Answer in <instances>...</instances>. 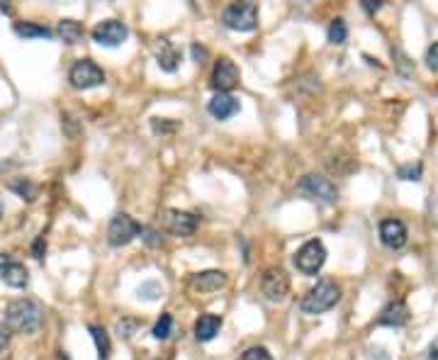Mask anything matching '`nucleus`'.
<instances>
[{
  "instance_id": "10",
  "label": "nucleus",
  "mask_w": 438,
  "mask_h": 360,
  "mask_svg": "<svg viewBox=\"0 0 438 360\" xmlns=\"http://www.w3.org/2000/svg\"><path fill=\"white\" fill-rule=\"evenodd\" d=\"M129 37V29L120 20H105L93 27V42L103 46H120Z\"/></svg>"
},
{
  "instance_id": "31",
  "label": "nucleus",
  "mask_w": 438,
  "mask_h": 360,
  "mask_svg": "<svg viewBox=\"0 0 438 360\" xmlns=\"http://www.w3.org/2000/svg\"><path fill=\"white\" fill-rule=\"evenodd\" d=\"M32 253H34V258H37V261L44 258V253H46V239H44V236H37V239H34Z\"/></svg>"
},
{
  "instance_id": "23",
  "label": "nucleus",
  "mask_w": 438,
  "mask_h": 360,
  "mask_svg": "<svg viewBox=\"0 0 438 360\" xmlns=\"http://www.w3.org/2000/svg\"><path fill=\"white\" fill-rule=\"evenodd\" d=\"M348 39V27H346V22L341 20H334L329 25V42L331 44H343Z\"/></svg>"
},
{
  "instance_id": "30",
  "label": "nucleus",
  "mask_w": 438,
  "mask_h": 360,
  "mask_svg": "<svg viewBox=\"0 0 438 360\" xmlns=\"http://www.w3.org/2000/svg\"><path fill=\"white\" fill-rule=\"evenodd\" d=\"M426 66H429L431 71H434V73H438V42H434L429 46V49H426Z\"/></svg>"
},
{
  "instance_id": "20",
  "label": "nucleus",
  "mask_w": 438,
  "mask_h": 360,
  "mask_svg": "<svg viewBox=\"0 0 438 360\" xmlns=\"http://www.w3.org/2000/svg\"><path fill=\"white\" fill-rule=\"evenodd\" d=\"M58 37L66 44H78L83 39V25L76 20H61L58 22Z\"/></svg>"
},
{
  "instance_id": "28",
  "label": "nucleus",
  "mask_w": 438,
  "mask_h": 360,
  "mask_svg": "<svg viewBox=\"0 0 438 360\" xmlns=\"http://www.w3.org/2000/svg\"><path fill=\"white\" fill-rule=\"evenodd\" d=\"M161 292H163V287L158 285V282H144V285L139 287V297H144V299H156Z\"/></svg>"
},
{
  "instance_id": "8",
  "label": "nucleus",
  "mask_w": 438,
  "mask_h": 360,
  "mask_svg": "<svg viewBox=\"0 0 438 360\" xmlns=\"http://www.w3.org/2000/svg\"><path fill=\"white\" fill-rule=\"evenodd\" d=\"M260 292L265 294V299L270 302H282L290 292V275L282 268H268L260 275Z\"/></svg>"
},
{
  "instance_id": "17",
  "label": "nucleus",
  "mask_w": 438,
  "mask_h": 360,
  "mask_svg": "<svg viewBox=\"0 0 438 360\" xmlns=\"http://www.w3.org/2000/svg\"><path fill=\"white\" fill-rule=\"evenodd\" d=\"M219 329H222V317L203 314V317L198 319V322H195V339L203 341V344H207V341H212L219 334Z\"/></svg>"
},
{
  "instance_id": "9",
  "label": "nucleus",
  "mask_w": 438,
  "mask_h": 360,
  "mask_svg": "<svg viewBox=\"0 0 438 360\" xmlns=\"http://www.w3.org/2000/svg\"><path fill=\"white\" fill-rule=\"evenodd\" d=\"M300 190L307 195V197L312 200H319V202L324 205H334L336 200H339V190H336V185L331 182L329 178H322V175H305V178L300 180Z\"/></svg>"
},
{
  "instance_id": "32",
  "label": "nucleus",
  "mask_w": 438,
  "mask_h": 360,
  "mask_svg": "<svg viewBox=\"0 0 438 360\" xmlns=\"http://www.w3.org/2000/svg\"><path fill=\"white\" fill-rule=\"evenodd\" d=\"M141 239H144L149 246H158V244H161V234H156L153 229H146V227H144V232H141Z\"/></svg>"
},
{
  "instance_id": "14",
  "label": "nucleus",
  "mask_w": 438,
  "mask_h": 360,
  "mask_svg": "<svg viewBox=\"0 0 438 360\" xmlns=\"http://www.w3.org/2000/svg\"><path fill=\"white\" fill-rule=\"evenodd\" d=\"M153 54H156L158 66H161L163 71H168V73H173V71L178 68V63H180V51L175 49L170 39L158 37L156 42H153Z\"/></svg>"
},
{
  "instance_id": "22",
  "label": "nucleus",
  "mask_w": 438,
  "mask_h": 360,
  "mask_svg": "<svg viewBox=\"0 0 438 360\" xmlns=\"http://www.w3.org/2000/svg\"><path fill=\"white\" fill-rule=\"evenodd\" d=\"M153 339L158 341H165L170 334H173V317L170 314H161V319L156 322V326H153Z\"/></svg>"
},
{
  "instance_id": "6",
  "label": "nucleus",
  "mask_w": 438,
  "mask_h": 360,
  "mask_svg": "<svg viewBox=\"0 0 438 360\" xmlns=\"http://www.w3.org/2000/svg\"><path fill=\"white\" fill-rule=\"evenodd\" d=\"M141 232H144V227H141L139 222H134L129 215H124V212H120V215L112 217L110 227H108V241L110 246H127L129 241H134L137 236H141Z\"/></svg>"
},
{
  "instance_id": "4",
  "label": "nucleus",
  "mask_w": 438,
  "mask_h": 360,
  "mask_svg": "<svg viewBox=\"0 0 438 360\" xmlns=\"http://www.w3.org/2000/svg\"><path fill=\"white\" fill-rule=\"evenodd\" d=\"M222 22L234 32H251L258 25L256 3H234L222 13Z\"/></svg>"
},
{
  "instance_id": "38",
  "label": "nucleus",
  "mask_w": 438,
  "mask_h": 360,
  "mask_svg": "<svg viewBox=\"0 0 438 360\" xmlns=\"http://www.w3.org/2000/svg\"><path fill=\"white\" fill-rule=\"evenodd\" d=\"M13 263V256H10V253H0V270L5 268V265H10Z\"/></svg>"
},
{
  "instance_id": "34",
  "label": "nucleus",
  "mask_w": 438,
  "mask_h": 360,
  "mask_svg": "<svg viewBox=\"0 0 438 360\" xmlns=\"http://www.w3.org/2000/svg\"><path fill=\"white\" fill-rule=\"evenodd\" d=\"M10 334H13V331H10V329L5 326V324H0V353H3L5 348H8V344H10Z\"/></svg>"
},
{
  "instance_id": "12",
  "label": "nucleus",
  "mask_w": 438,
  "mask_h": 360,
  "mask_svg": "<svg viewBox=\"0 0 438 360\" xmlns=\"http://www.w3.org/2000/svg\"><path fill=\"white\" fill-rule=\"evenodd\" d=\"M407 239H409V232H407V224L402 220L389 217V220L380 222V241L387 249H392V251L402 249V246L407 244Z\"/></svg>"
},
{
  "instance_id": "40",
  "label": "nucleus",
  "mask_w": 438,
  "mask_h": 360,
  "mask_svg": "<svg viewBox=\"0 0 438 360\" xmlns=\"http://www.w3.org/2000/svg\"><path fill=\"white\" fill-rule=\"evenodd\" d=\"M0 217H3V202H0Z\"/></svg>"
},
{
  "instance_id": "19",
  "label": "nucleus",
  "mask_w": 438,
  "mask_h": 360,
  "mask_svg": "<svg viewBox=\"0 0 438 360\" xmlns=\"http://www.w3.org/2000/svg\"><path fill=\"white\" fill-rule=\"evenodd\" d=\"M88 331H91L93 341H96V346H98V360H108L110 353H112V344H110L108 331H105L103 326H98V324H91Z\"/></svg>"
},
{
  "instance_id": "26",
  "label": "nucleus",
  "mask_w": 438,
  "mask_h": 360,
  "mask_svg": "<svg viewBox=\"0 0 438 360\" xmlns=\"http://www.w3.org/2000/svg\"><path fill=\"white\" fill-rule=\"evenodd\" d=\"M392 56H397L399 61H397V66H399V73L404 76V78H409V76L414 73V63H412V58L404 54V51H399V49H392Z\"/></svg>"
},
{
  "instance_id": "11",
  "label": "nucleus",
  "mask_w": 438,
  "mask_h": 360,
  "mask_svg": "<svg viewBox=\"0 0 438 360\" xmlns=\"http://www.w3.org/2000/svg\"><path fill=\"white\" fill-rule=\"evenodd\" d=\"M236 83H239V68H236L232 58L222 56L215 63V71H212V88L217 93H229L232 88H236Z\"/></svg>"
},
{
  "instance_id": "2",
  "label": "nucleus",
  "mask_w": 438,
  "mask_h": 360,
  "mask_svg": "<svg viewBox=\"0 0 438 360\" xmlns=\"http://www.w3.org/2000/svg\"><path fill=\"white\" fill-rule=\"evenodd\" d=\"M339 299H341V287L336 285L334 280L324 277V280H319L317 285L302 297L300 307L305 314H324V312L334 309V307L339 304Z\"/></svg>"
},
{
  "instance_id": "16",
  "label": "nucleus",
  "mask_w": 438,
  "mask_h": 360,
  "mask_svg": "<svg viewBox=\"0 0 438 360\" xmlns=\"http://www.w3.org/2000/svg\"><path fill=\"white\" fill-rule=\"evenodd\" d=\"M409 322V307H407L404 299H394V302H389L384 309L380 312V317H377V324L380 326H404V324Z\"/></svg>"
},
{
  "instance_id": "36",
  "label": "nucleus",
  "mask_w": 438,
  "mask_h": 360,
  "mask_svg": "<svg viewBox=\"0 0 438 360\" xmlns=\"http://www.w3.org/2000/svg\"><path fill=\"white\" fill-rule=\"evenodd\" d=\"M193 56H195V61H200V58L207 56V49H203V46L195 44V46H193Z\"/></svg>"
},
{
  "instance_id": "24",
  "label": "nucleus",
  "mask_w": 438,
  "mask_h": 360,
  "mask_svg": "<svg viewBox=\"0 0 438 360\" xmlns=\"http://www.w3.org/2000/svg\"><path fill=\"white\" fill-rule=\"evenodd\" d=\"M10 190L20 195L22 200H27V202H32L34 200V192H37V187H34V182H29L25 178H20V180H13L10 182Z\"/></svg>"
},
{
  "instance_id": "25",
  "label": "nucleus",
  "mask_w": 438,
  "mask_h": 360,
  "mask_svg": "<svg viewBox=\"0 0 438 360\" xmlns=\"http://www.w3.org/2000/svg\"><path fill=\"white\" fill-rule=\"evenodd\" d=\"M422 163H407L397 168V175L402 180H422Z\"/></svg>"
},
{
  "instance_id": "33",
  "label": "nucleus",
  "mask_w": 438,
  "mask_h": 360,
  "mask_svg": "<svg viewBox=\"0 0 438 360\" xmlns=\"http://www.w3.org/2000/svg\"><path fill=\"white\" fill-rule=\"evenodd\" d=\"M360 8H363L368 15H375L377 10L382 8V3H380V0H363V3H360Z\"/></svg>"
},
{
  "instance_id": "39",
  "label": "nucleus",
  "mask_w": 438,
  "mask_h": 360,
  "mask_svg": "<svg viewBox=\"0 0 438 360\" xmlns=\"http://www.w3.org/2000/svg\"><path fill=\"white\" fill-rule=\"evenodd\" d=\"M56 360H71V358H68V356H66V353H63V351H58V353H56Z\"/></svg>"
},
{
  "instance_id": "13",
  "label": "nucleus",
  "mask_w": 438,
  "mask_h": 360,
  "mask_svg": "<svg viewBox=\"0 0 438 360\" xmlns=\"http://www.w3.org/2000/svg\"><path fill=\"white\" fill-rule=\"evenodd\" d=\"M239 110H241V103L232 96V93H217V96L207 103V112H210V115L219 122L234 117Z\"/></svg>"
},
{
  "instance_id": "3",
  "label": "nucleus",
  "mask_w": 438,
  "mask_h": 360,
  "mask_svg": "<svg viewBox=\"0 0 438 360\" xmlns=\"http://www.w3.org/2000/svg\"><path fill=\"white\" fill-rule=\"evenodd\" d=\"M292 263L302 275L312 277L324 268V263H327V249H324V244L319 239H310L307 244H302L297 249V253L292 256Z\"/></svg>"
},
{
  "instance_id": "7",
  "label": "nucleus",
  "mask_w": 438,
  "mask_h": 360,
  "mask_svg": "<svg viewBox=\"0 0 438 360\" xmlns=\"http://www.w3.org/2000/svg\"><path fill=\"white\" fill-rule=\"evenodd\" d=\"M161 220V227L165 229L168 234L173 236H193L195 229H198V217L193 212H183V210H161L158 215Z\"/></svg>"
},
{
  "instance_id": "29",
  "label": "nucleus",
  "mask_w": 438,
  "mask_h": 360,
  "mask_svg": "<svg viewBox=\"0 0 438 360\" xmlns=\"http://www.w3.org/2000/svg\"><path fill=\"white\" fill-rule=\"evenodd\" d=\"M151 129L156 134H170V132H175L178 129V122H165V120H151Z\"/></svg>"
},
{
  "instance_id": "18",
  "label": "nucleus",
  "mask_w": 438,
  "mask_h": 360,
  "mask_svg": "<svg viewBox=\"0 0 438 360\" xmlns=\"http://www.w3.org/2000/svg\"><path fill=\"white\" fill-rule=\"evenodd\" d=\"M0 277H3L5 285L15 287V290H22V287H27V282H29L27 268L22 263H17V261H13L10 265H5V268L0 270Z\"/></svg>"
},
{
  "instance_id": "15",
  "label": "nucleus",
  "mask_w": 438,
  "mask_h": 360,
  "mask_svg": "<svg viewBox=\"0 0 438 360\" xmlns=\"http://www.w3.org/2000/svg\"><path fill=\"white\" fill-rule=\"evenodd\" d=\"M227 285V273L222 270H203L190 277V287L195 292H217Z\"/></svg>"
},
{
  "instance_id": "5",
  "label": "nucleus",
  "mask_w": 438,
  "mask_h": 360,
  "mask_svg": "<svg viewBox=\"0 0 438 360\" xmlns=\"http://www.w3.org/2000/svg\"><path fill=\"white\" fill-rule=\"evenodd\" d=\"M68 83L78 91H88V88H96L105 83V73L91 58H78V61L71 66L68 71Z\"/></svg>"
},
{
  "instance_id": "21",
  "label": "nucleus",
  "mask_w": 438,
  "mask_h": 360,
  "mask_svg": "<svg viewBox=\"0 0 438 360\" xmlns=\"http://www.w3.org/2000/svg\"><path fill=\"white\" fill-rule=\"evenodd\" d=\"M15 32L20 34V37L25 39H51L54 37V32H51L49 27H41V25H32V22H15Z\"/></svg>"
},
{
  "instance_id": "35",
  "label": "nucleus",
  "mask_w": 438,
  "mask_h": 360,
  "mask_svg": "<svg viewBox=\"0 0 438 360\" xmlns=\"http://www.w3.org/2000/svg\"><path fill=\"white\" fill-rule=\"evenodd\" d=\"M132 329H137V324L134 322H120V336H124V339H129L132 336Z\"/></svg>"
},
{
  "instance_id": "27",
  "label": "nucleus",
  "mask_w": 438,
  "mask_h": 360,
  "mask_svg": "<svg viewBox=\"0 0 438 360\" xmlns=\"http://www.w3.org/2000/svg\"><path fill=\"white\" fill-rule=\"evenodd\" d=\"M241 360H273L268 353V348L263 346H253L248 348V351H244V356H241Z\"/></svg>"
},
{
  "instance_id": "1",
  "label": "nucleus",
  "mask_w": 438,
  "mask_h": 360,
  "mask_svg": "<svg viewBox=\"0 0 438 360\" xmlns=\"http://www.w3.org/2000/svg\"><path fill=\"white\" fill-rule=\"evenodd\" d=\"M44 324V307L37 299H15L5 307V326L15 334H37Z\"/></svg>"
},
{
  "instance_id": "41",
  "label": "nucleus",
  "mask_w": 438,
  "mask_h": 360,
  "mask_svg": "<svg viewBox=\"0 0 438 360\" xmlns=\"http://www.w3.org/2000/svg\"><path fill=\"white\" fill-rule=\"evenodd\" d=\"M158 360H161V358H158Z\"/></svg>"
},
{
  "instance_id": "37",
  "label": "nucleus",
  "mask_w": 438,
  "mask_h": 360,
  "mask_svg": "<svg viewBox=\"0 0 438 360\" xmlns=\"http://www.w3.org/2000/svg\"><path fill=\"white\" fill-rule=\"evenodd\" d=\"M429 360H438V339H434V344L429 346Z\"/></svg>"
}]
</instances>
